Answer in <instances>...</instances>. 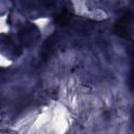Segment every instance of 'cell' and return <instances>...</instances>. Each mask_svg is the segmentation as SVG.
<instances>
[{"instance_id":"1","label":"cell","mask_w":134,"mask_h":134,"mask_svg":"<svg viewBox=\"0 0 134 134\" xmlns=\"http://www.w3.org/2000/svg\"><path fill=\"white\" fill-rule=\"evenodd\" d=\"M131 21H132L131 12L124 14L116 21L114 25V32L124 39H130L131 38Z\"/></svg>"},{"instance_id":"2","label":"cell","mask_w":134,"mask_h":134,"mask_svg":"<svg viewBox=\"0 0 134 134\" xmlns=\"http://www.w3.org/2000/svg\"><path fill=\"white\" fill-rule=\"evenodd\" d=\"M70 18H71L70 12H69L68 9H65V10H63L61 14L58 15V17H57V19H55V22H57L58 24L63 25V24H66V23L70 20Z\"/></svg>"}]
</instances>
